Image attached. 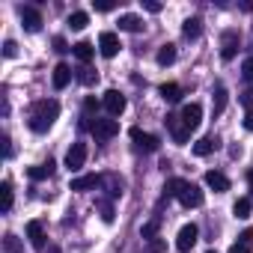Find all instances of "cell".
<instances>
[{"instance_id": "1", "label": "cell", "mask_w": 253, "mask_h": 253, "mask_svg": "<svg viewBox=\"0 0 253 253\" xmlns=\"http://www.w3.org/2000/svg\"><path fill=\"white\" fill-rule=\"evenodd\" d=\"M57 116H60V101L57 98H42L30 110V128L36 134H42V131H48L51 125L57 122Z\"/></svg>"}, {"instance_id": "2", "label": "cell", "mask_w": 253, "mask_h": 253, "mask_svg": "<svg viewBox=\"0 0 253 253\" xmlns=\"http://www.w3.org/2000/svg\"><path fill=\"white\" fill-rule=\"evenodd\" d=\"M167 197H176L185 209H197L203 206V191L194 185V182H185V179H170L167 188H164Z\"/></svg>"}, {"instance_id": "3", "label": "cell", "mask_w": 253, "mask_h": 253, "mask_svg": "<svg viewBox=\"0 0 253 253\" xmlns=\"http://www.w3.org/2000/svg\"><path fill=\"white\" fill-rule=\"evenodd\" d=\"M89 131H92V137H95L98 143H104V140H110V137L119 134V122H116V119H92Z\"/></svg>"}, {"instance_id": "4", "label": "cell", "mask_w": 253, "mask_h": 253, "mask_svg": "<svg viewBox=\"0 0 253 253\" xmlns=\"http://www.w3.org/2000/svg\"><path fill=\"white\" fill-rule=\"evenodd\" d=\"M197 235H200L197 223H185V226L179 229V235H176V247H179V253H188V250L197 244Z\"/></svg>"}, {"instance_id": "5", "label": "cell", "mask_w": 253, "mask_h": 253, "mask_svg": "<svg viewBox=\"0 0 253 253\" xmlns=\"http://www.w3.org/2000/svg\"><path fill=\"white\" fill-rule=\"evenodd\" d=\"M125 95L119 92V89H107L104 92V110H107V116H119L122 110H125Z\"/></svg>"}, {"instance_id": "6", "label": "cell", "mask_w": 253, "mask_h": 253, "mask_svg": "<svg viewBox=\"0 0 253 253\" xmlns=\"http://www.w3.org/2000/svg\"><path fill=\"white\" fill-rule=\"evenodd\" d=\"M119 48H122V45H119V36H116V33L104 30V33L98 36V51H101V57H107V60H110V57H116V54H119Z\"/></svg>"}, {"instance_id": "7", "label": "cell", "mask_w": 253, "mask_h": 253, "mask_svg": "<svg viewBox=\"0 0 253 253\" xmlns=\"http://www.w3.org/2000/svg\"><path fill=\"white\" fill-rule=\"evenodd\" d=\"M131 140H134V146L143 149V152H158V146H161V140H158L155 134H146V131H140V128H131Z\"/></svg>"}, {"instance_id": "8", "label": "cell", "mask_w": 253, "mask_h": 253, "mask_svg": "<svg viewBox=\"0 0 253 253\" xmlns=\"http://www.w3.org/2000/svg\"><path fill=\"white\" fill-rule=\"evenodd\" d=\"M84 161H86V143H72V149L66 152V167L75 173L84 167Z\"/></svg>"}, {"instance_id": "9", "label": "cell", "mask_w": 253, "mask_h": 253, "mask_svg": "<svg viewBox=\"0 0 253 253\" xmlns=\"http://www.w3.org/2000/svg\"><path fill=\"white\" fill-rule=\"evenodd\" d=\"M179 119L185 122V128H191V131H194L197 125L203 122V107H200L197 101H194V104H185V107H182V116H179Z\"/></svg>"}, {"instance_id": "10", "label": "cell", "mask_w": 253, "mask_h": 253, "mask_svg": "<svg viewBox=\"0 0 253 253\" xmlns=\"http://www.w3.org/2000/svg\"><path fill=\"white\" fill-rule=\"evenodd\" d=\"M21 24H24L27 33H39V27H42V15H39L33 6H24V9H21Z\"/></svg>"}, {"instance_id": "11", "label": "cell", "mask_w": 253, "mask_h": 253, "mask_svg": "<svg viewBox=\"0 0 253 253\" xmlns=\"http://www.w3.org/2000/svg\"><path fill=\"white\" fill-rule=\"evenodd\" d=\"M167 125H170V131H173V140H176V143H188L191 128H185V122H182L179 116H167Z\"/></svg>"}, {"instance_id": "12", "label": "cell", "mask_w": 253, "mask_h": 253, "mask_svg": "<svg viewBox=\"0 0 253 253\" xmlns=\"http://www.w3.org/2000/svg\"><path fill=\"white\" fill-rule=\"evenodd\" d=\"M27 238H30V244H33L36 250H45V229H42L39 220H30V223H27Z\"/></svg>"}, {"instance_id": "13", "label": "cell", "mask_w": 253, "mask_h": 253, "mask_svg": "<svg viewBox=\"0 0 253 253\" xmlns=\"http://www.w3.org/2000/svg\"><path fill=\"white\" fill-rule=\"evenodd\" d=\"M206 185H209L211 191H217V194L229 191V179H226L223 173H217V170H209V173H206Z\"/></svg>"}, {"instance_id": "14", "label": "cell", "mask_w": 253, "mask_h": 253, "mask_svg": "<svg viewBox=\"0 0 253 253\" xmlns=\"http://www.w3.org/2000/svg\"><path fill=\"white\" fill-rule=\"evenodd\" d=\"M54 167H57V164L48 158L45 164H36V167H30V173H27V176H30L33 182H42V179H51V176H54Z\"/></svg>"}, {"instance_id": "15", "label": "cell", "mask_w": 253, "mask_h": 253, "mask_svg": "<svg viewBox=\"0 0 253 253\" xmlns=\"http://www.w3.org/2000/svg\"><path fill=\"white\" fill-rule=\"evenodd\" d=\"M69 84H72V69L66 63H57V69H54V86L57 89H66Z\"/></svg>"}, {"instance_id": "16", "label": "cell", "mask_w": 253, "mask_h": 253, "mask_svg": "<svg viewBox=\"0 0 253 253\" xmlns=\"http://www.w3.org/2000/svg\"><path fill=\"white\" fill-rule=\"evenodd\" d=\"M214 149H217V137H200V140L194 143V155H200V158L211 155Z\"/></svg>"}, {"instance_id": "17", "label": "cell", "mask_w": 253, "mask_h": 253, "mask_svg": "<svg viewBox=\"0 0 253 253\" xmlns=\"http://www.w3.org/2000/svg\"><path fill=\"white\" fill-rule=\"evenodd\" d=\"M101 185V179L98 176H78V179H72V191H92V188H98Z\"/></svg>"}, {"instance_id": "18", "label": "cell", "mask_w": 253, "mask_h": 253, "mask_svg": "<svg viewBox=\"0 0 253 253\" xmlns=\"http://www.w3.org/2000/svg\"><path fill=\"white\" fill-rule=\"evenodd\" d=\"M119 30L140 33L143 30V18H137V15H119Z\"/></svg>"}, {"instance_id": "19", "label": "cell", "mask_w": 253, "mask_h": 253, "mask_svg": "<svg viewBox=\"0 0 253 253\" xmlns=\"http://www.w3.org/2000/svg\"><path fill=\"white\" fill-rule=\"evenodd\" d=\"M235 48H238V36L229 30V33H223V51H220V57L223 60H232L235 57Z\"/></svg>"}, {"instance_id": "20", "label": "cell", "mask_w": 253, "mask_h": 253, "mask_svg": "<svg viewBox=\"0 0 253 253\" xmlns=\"http://www.w3.org/2000/svg\"><path fill=\"white\" fill-rule=\"evenodd\" d=\"M161 98L170 101V104H176L182 98V86L179 84H161Z\"/></svg>"}, {"instance_id": "21", "label": "cell", "mask_w": 253, "mask_h": 253, "mask_svg": "<svg viewBox=\"0 0 253 253\" xmlns=\"http://www.w3.org/2000/svg\"><path fill=\"white\" fill-rule=\"evenodd\" d=\"M12 209V185L9 182H3V185H0V211H9Z\"/></svg>"}, {"instance_id": "22", "label": "cell", "mask_w": 253, "mask_h": 253, "mask_svg": "<svg viewBox=\"0 0 253 253\" xmlns=\"http://www.w3.org/2000/svg\"><path fill=\"white\" fill-rule=\"evenodd\" d=\"M182 33H185L188 39H197V36L203 33V21H200V18H188L185 27H182Z\"/></svg>"}, {"instance_id": "23", "label": "cell", "mask_w": 253, "mask_h": 253, "mask_svg": "<svg viewBox=\"0 0 253 253\" xmlns=\"http://www.w3.org/2000/svg\"><path fill=\"white\" fill-rule=\"evenodd\" d=\"M72 51H75V57H78V60H81L84 66H86V63L92 60V45H89V42H78V45H75Z\"/></svg>"}, {"instance_id": "24", "label": "cell", "mask_w": 253, "mask_h": 253, "mask_svg": "<svg viewBox=\"0 0 253 253\" xmlns=\"http://www.w3.org/2000/svg\"><path fill=\"white\" fill-rule=\"evenodd\" d=\"M250 209H253V203H250L247 197H241V200H235V206H232V211H235V217H241V220H247V217H250Z\"/></svg>"}, {"instance_id": "25", "label": "cell", "mask_w": 253, "mask_h": 253, "mask_svg": "<svg viewBox=\"0 0 253 253\" xmlns=\"http://www.w3.org/2000/svg\"><path fill=\"white\" fill-rule=\"evenodd\" d=\"M176 60V45H161L158 51V66H170Z\"/></svg>"}, {"instance_id": "26", "label": "cell", "mask_w": 253, "mask_h": 253, "mask_svg": "<svg viewBox=\"0 0 253 253\" xmlns=\"http://www.w3.org/2000/svg\"><path fill=\"white\" fill-rule=\"evenodd\" d=\"M86 24H89V15H86V12H72V15H69V27H72V30H84Z\"/></svg>"}, {"instance_id": "27", "label": "cell", "mask_w": 253, "mask_h": 253, "mask_svg": "<svg viewBox=\"0 0 253 253\" xmlns=\"http://www.w3.org/2000/svg\"><path fill=\"white\" fill-rule=\"evenodd\" d=\"M223 107H226V89H223V86H217V89H214V116H220V113H223Z\"/></svg>"}, {"instance_id": "28", "label": "cell", "mask_w": 253, "mask_h": 253, "mask_svg": "<svg viewBox=\"0 0 253 253\" xmlns=\"http://www.w3.org/2000/svg\"><path fill=\"white\" fill-rule=\"evenodd\" d=\"M140 235H143V241H155V238H158V217L149 220V223L140 229Z\"/></svg>"}, {"instance_id": "29", "label": "cell", "mask_w": 253, "mask_h": 253, "mask_svg": "<svg viewBox=\"0 0 253 253\" xmlns=\"http://www.w3.org/2000/svg\"><path fill=\"white\" fill-rule=\"evenodd\" d=\"M104 182H107V194H110V197H122V179H116V176H107Z\"/></svg>"}, {"instance_id": "30", "label": "cell", "mask_w": 253, "mask_h": 253, "mask_svg": "<svg viewBox=\"0 0 253 253\" xmlns=\"http://www.w3.org/2000/svg\"><path fill=\"white\" fill-rule=\"evenodd\" d=\"M3 247H6V253H21V250H24V244H21V241H18L12 232L3 238Z\"/></svg>"}, {"instance_id": "31", "label": "cell", "mask_w": 253, "mask_h": 253, "mask_svg": "<svg viewBox=\"0 0 253 253\" xmlns=\"http://www.w3.org/2000/svg\"><path fill=\"white\" fill-rule=\"evenodd\" d=\"M98 214H101V220H104V223H113V206H110L107 200H101V203H98Z\"/></svg>"}, {"instance_id": "32", "label": "cell", "mask_w": 253, "mask_h": 253, "mask_svg": "<svg viewBox=\"0 0 253 253\" xmlns=\"http://www.w3.org/2000/svg\"><path fill=\"white\" fill-rule=\"evenodd\" d=\"M75 78H78L81 84H86V86H89V84H95V72H92V69H86V66H84V69H78V75H75Z\"/></svg>"}, {"instance_id": "33", "label": "cell", "mask_w": 253, "mask_h": 253, "mask_svg": "<svg viewBox=\"0 0 253 253\" xmlns=\"http://www.w3.org/2000/svg\"><path fill=\"white\" fill-rule=\"evenodd\" d=\"M241 75H244L247 81H253V57H247V60L241 63Z\"/></svg>"}, {"instance_id": "34", "label": "cell", "mask_w": 253, "mask_h": 253, "mask_svg": "<svg viewBox=\"0 0 253 253\" xmlns=\"http://www.w3.org/2000/svg\"><path fill=\"white\" fill-rule=\"evenodd\" d=\"M15 54H18V45H15L12 39H6V42H3V57H15Z\"/></svg>"}, {"instance_id": "35", "label": "cell", "mask_w": 253, "mask_h": 253, "mask_svg": "<svg viewBox=\"0 0 253 253\" xmlns=\"http://www.w3.org/2000/svg\"><path fill=\"white\" fill-rule=\"evenodd\" d=\"M238 244H244V247H250V244H253V229H244V232L238 235Z\"/></svg>"}, {"instance_id": "36", "label": "cell", "mask_w": 253, "mask_h": 253, "mask_svg": "<svg viewBox=\"0 0 253 253\" xmlns=\"http://www.w3.org/2000/svg\"><path fill=\"white\" fill-rule=\"evenodd\" d=\"M95 9H98V12H110V9H116V3H113V0H98Z\"/></svg>"}, {"instance_id": "37", "label": "cell", "mask_w": 253, "mask_h": 253, "mask_svg": "<svg viewBox=\"0 0 253 253\" xmlns=\"http://www.w3.org/2000/svg\"><path fill=\"white\" fill-rule=\"evenodd\" d=\"M54 51H57V54H66V51H69V45H66V39H63V36H57V39H54Z\"/></svg>"}, {"instance_id": "38", "label": "cell", "mask_w": 253, "mask_h": 253, "mask_svg": "<svg viewBox=\"0 0 253 253\" xmlns=\"http://www.w3.org/2000/svg\"><path fill=\"white\" fill-rule=\"evenodd\" d=\"M0 143H3V158H12V140L3 134V140H0Z\"/></svg>"}, {"instance_id": "39", "label": "cell", "mask_w": 253, "mask_h": 253, "mask_svg": "<svg viewBox=\"0 0 253 253\" xmlns=\"http://www.w3.org/2000/svg\"><path fill=\"white\" fill-rule=\"evenodd\" d=\"M241 101H244V107H253V89H247V92L241 95Z\"/></svg>"}, {"instance_id": "40", "label": "cell", "mask_w": 253, "mask_h": 253, "mask_svg": "<svg viewBox=\"0 0 253 253\" xmlns=\"http://www.w3.org/2000/svg\"><path fill=\"white\" fill-rule=\"evenodd\" d=\"M149 12H161V3H155V0H146V3H143Z\"/></svg>"}, {"instance_id": "41", "label": "cell", "mask_w": 253, "mask_h": 253, "mask_svg": "<svg viewBox=\"0 0 253 253\" xmlns=\"http://www.w3.org/2000/svg\"><path fill=\"white\" fill-rule=\"evenodd\" d=\"M244 128L253 131V110H247V116H244Z\"/></svg>"}, {"instance_id": "42", "label": "cell", "mask_w": 253, "mask_h": 253, "mask_svg": "<svg viewBox=\"0 0 253 253\" xmlns=\"http://www.w3.org/2000/svg\"><path fill=\"white\" fill-rule=\"evenodd\" d=\"M229 253H250V247H244V244H232Z\"/></svg>"}, {"instance_id": "43", "label": "cell", "mask_w": 253, "mask_h": 253, "mask_svg": "<svg viewBox=\"0 0 253 253\" xmlns=\"http://www.w3.org/2000/svg\"><path fill=\"white\" fill-rule=\"evenodd\" d=\"M48 253H60V250H57V247H51V250H48Z\"/></svg>"}, {"instance_id": "44", "label": "cell", "mask_w": 253, "mask_h": 253, "mask_svg": "<svg viewBox=\"0 0 253 253\" xmlns=\"http://www.w3.org/2000/svg\"><path fill=\"white\" fill-rule=\"evenodd\" d=\"M247 179H250V182H253V170H250V173H247Z\"/></svg>"}, {"instance_id": "45", "label": "cell", "mask_w": 253, "mask_h": 253, "mask_svg": "<svg viewBox=\"0 0 253 253\" xmlns=\"http://www.w3.org/2000/svg\"><path fill=\"white\" fill-rule=\"evenodd\" d=\"M206 253H214V250H206Z\"/></svg>"}]
</instances>
